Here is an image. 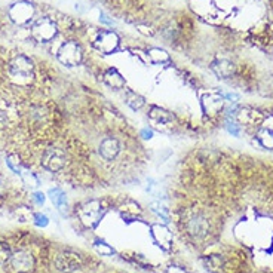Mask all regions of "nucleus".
Returning a JSON list of instances; mask_svg holds the SVG:
<instances>
[{"label":"nucleus","mask_w":273,"mask_h":273,"mask_svg":"<svg viewBox=\"0 0 273 273\" xmlns=\"http://www.w3.org/2000/svg\"><path fill=\"white\" fill-rule=\"evenodd\" d=\"M104 80L109 86H112L113 89H124L125 88V79L122 77V74L115 70V68H109L104 73Z\"/></svg>","instance_id":"nucleus-13"},{"label":"nucleus","mask_w":273,"mask_h":273,"mask_svg":"<svg viewBox=\"0 0 273 273\" xmlns=\"http://www.w3.org/2000/svg\"><path fill=\"white\" fill-rule=\"evenodd\" d=\"M187 232L193 239H204L209 232V223L202 214H193L186 223Z\"/></svg>","instance_id":"nucleus-9"},{"label":"nucleus","mask_w":273,"mask_h":273,"mask_svg":"<svg viewBox=\"0 0 273 273\" xmlns=\"http://www.w3.org/2000/svg\"><path fill=\"white\" fill-rule=\"evenodd\" d=\"M168 273H186L181 268H178V266H171L169 269H168Z\"/></svg>","instance_id":"nucleus-28"},{"label":"nucleus","mask_w":273,"mask_h":273,"mask_svg":"<svg viewBox=\"0 0 273 273\" xmlns=\"http://www.w3.org/2000/svg\"><path fill=\"white\" fill-rule=\"evenodd\" d=\"M94 247H95V250H97L101 256H112V254L115 253V250H113L109 244H106V242H100V241H97Z\"/></svg>","instance_id":"nucleus-21"},{"label":"nucleus","mask_w":273,"mask_h":273,"mask_svg":"<svg viewBox=\"0 0 273 273\" xmlns=\"http://www.w3.org/2000/svg\"><path fill=\"white\" fill-rule=\"evenodd\" d=\"M67 165V154L60 147H49L42 154V166L51 172H58Z\"/></svg>","instance_id":"nucleus-5"},{"label":"nucleus","mask_w":273,"mask_h":273,"mask_svg":"<svg viewBox=\"0 0 273 273\" xmlns=\"http://www.w3.org/2000/svg\"><path fill=\"white\" fill-rule=\"evenodd\" d=\"M94 46L103 54H112L119 46V36L112 30L100 31L94 39Z\"/></svg>","instance_id":"nucleus-8"},{"label":"nucleus","mask_w":273,"mask_h":273,"mask_svg":"<svg viewBox=\"0 0 273 273\" xmlns=\"http://www.w3.org/2000/svg\"><path fill=\"white\" fill-rule=\"evenodd\" d=\"M121 211H122V215H124V217H136V214L141 212L138 204H136V202H128V204H125V205L121 208Z\"/></svg>","instance_id":"nucleus-17"},{"label":"nucleus","mask_w":273,"mask_h":273,"mask_svg":"<svg viewBox=\"0 0 273 273\" xmlns=\"http://www.w3.org/2000/svg\"><path fill=\"white\" fill-rule=\"evenodd\" d=\"M7 13H9V18H10L12 22L18 24V25H25L33 19V16L36 13V9L30 1L21 0V1L13 3L9 7Z\"/></svg>","instance_id":"nucleus-6"},{"label":"nucleus","mask_w":273,"mask_h":273,"mask_svg":"<svg viewBox=\"0 0 273 273\" xmlns=\"http://www.w3.org/2000/svg\"><path fill=\"white\" fill-rule=\"evenodd\" d=\"M3 193H4V186H3V183L0 181V196H1Z\"/></svg>","instance_id":"nucleus-29"},{"label":"nucleus","mask_w":273,"mask_h":273,"mask_svg":"<svg viewBox=\"0 0 273 273\" xmlns=\"http://www.w3.org/2000/svg\"><path fill=\"white\" fill-rule=\"evenodd\" d=\"M58 61L66 66V67H76L82 63L83 60V51L82 46L76 42V40H68L64 42L57 54Z\"/></svg>","instance_id":"nucleus-4"},{"label":"nucleus","mask_w":273,"mask_h":273,"mask_svg":"<svg viewBox=\"0 0 273 273\" xmlns=\"http://www.w3.org/2000/svg\"><path fill=\"white\" fill-rule=\"evenodd\" d=\"M226 130H227L232 136H239V128L236 127V124H235V122L227 121V122H226Z\"/></svg>","instance_id":"nucleus-24"},{"label":"nucleus","mask_w":273,"mask_h":273,"mask_svg":"<svg viewBox=\"0 0 273 273\" xmlns=\"http://www.w3.org/2000/svg\"><path fill=\"white\" fill-rule=\"evenodd\" d=\"M48 196L52 201V204L58 208V211L66 212V209H67V196H66V193L61 189H58V187L51 189L48 192Z\"/></svg>","instance_id":"nucleus-14"},{"label":"nucleus","mask_w":273,"mask_h":273,"mask_svg":"<svg viewBox=\"0 0 273 273\" xmlns=\"http://www.w3.org/2000/svg\"><path fill=\"white\" fill-rule=\"evenodd\" d=\"M6 163H7V166L15 172V174H18V175H21L22 172H24V168L21 166V163H19V159L16 157V156H7V159H6Z\"/></svg>","instance_id":"nucleus-19"},{"label":"nucleus","mask_w":273,"mask_h":273,"mask_svg":"<svg viewBox=\"0 0 273 273\" xmlns=\"http://www.w3.org/2000/svg\"><path fill=\"white\" fill-rule=\"evenodd\" d=\"M58 34V27L54 19L49 16H42L34 21L31 25V37L39 43H48L55 39Z\"/></svg>","instance_id":"nucleus-3"},{"label":"nucleus","mask_w":273,"mask_h":273,"mask_svg":"<svg viewBox=\"0 0 273 273\" xmlns=\"http://www.w3.org/2000/svg\"><path fill=\"white\" fill-rule=\"evenodd\" d=\"M148 116H150V119H153L156 122H160V124H171L174 121V116L168 110H165L162 107H157V106H153L150 109Z\"/></svg>","instance_id":"nucleus-15"},{"label":"nucleus","mask_w":273,"mask_h":273,"mask_svg":"<svg viewBox=\"0 0 273 273\" xmlns=\"http://www.w3.org/2000/svg\"><path fill=\"white\" fill-rule=\"evenodd\" d=\"M141 136L144 138V139H150L151 136H153V131L151 130H148V128H144V130H141Z\"/></svg>","instance_id":"nucleus-26"},{"label":"nucleus","mask_w":273,"mask_h":273,"mask_svg":"<svg viewBox=\"0 0 273 273\" xmlns=\"http://www.w3.org/2000/svg\"><path fill=\"white\" fill-rule=\"evenodd\" d=\"M103 214H104L103 204L97 199L83 202L77 209V215H79L80 223L86 227H91V229L98 226V223L103 218Z\"/></svg>","instance_id":"nucleus-2"},{"label":"nucleus","mask_w":273,"mask_h":273,"mask_svg":"<svg viewBox=\"0 0 273 273\" xmlns=\"http://www.w3.org/2000/svg\"><path fill=\"white\" fill-rule=\"evenodd\" d=\"M33 199H34V202H36L37 205H43V202H45V195L40 193V192H36V193L33 195Z\"/></svg>","instance_id":"nucleus-25"},{"label":"nucleus","mask_w":273,"mask_h":273,"mask_svg":"<svg viewBox=\"0 0 273 273\" xmlns=\"http://www.w3.org/2000/svg\"><path fill=\"white\" fill-rule=\"evenodd\" d=\"M48 223H49V220H48V217L45 214H40V212L34 214V224L37 227H46Z\"/></svg>","instance_id":"nucleus-23"},{"label":"nucleus","mask_w":273,"mask_h":273,"mask_svg":"<svg viewBox=\"0 0 273 273\" xmlns=\"http://www.w3.org/2000/svg\"><path fill=\"white\" fill-rule=\"evenodd\" d=\"M6 125H7V118L3 115V112H0V131H1V130H4V128H6Z\"/></svg>","instance_id":"nucleus-27"},{"label":"nucleus","mask_w":273,"mask_h":273,"mask_svg":"<svg viewBox=\"0 0 273 273\" xmlns=\"http://www.w3.org/2000/svg\"><path fill=\"white\" fill-rule=\"evenodd\" d=\"M9 80L18 86H28L34 79V64L33 61L22 54L15 55L7 64Z\"/></svg>","instance_id":"nucleus-1"},{"label":"nucleus","mask_w":273,"mask_h":273,"mask_svg":"<svg viewBox=\"0 0 273 273\" xmlns=\"http://www.w3.org/2000/svg\"><path fill=\"white\" fill-rule=\"evenodd\" d=\"M121 142L118 138L115 136H106L101 139L100 145H98V153L103 159L106 160H115L119 153H121Z\"/></svg>","instance_id":"nucleus-11"},{"label":"nucleus","mask_w":273,"mask_h":273,"mask_svg":"<svg viewBox=\"0 0 273 273\" xmlns=\"http://www.w3.org/2000/svg\"><path fill=\"white\" fill-rule=\"evenodd\" d=\"M125 101H127V104H128L133 110H139V109L145 104V100H144L139 94L134 92V91H128V92H127Z\"/></svg>","instance_id":"nucleus-16"},{"label":"nucleus","mask_w":273,"mask_h":273,"mask_svg":"<svg viewBox=\"0 0 273 273\" xmlns=\"http://www.w3.org/2000/svg\"><path fill=\"white\" fill-rule=\"evenodd\" d=\"M12 257V251L10 247L6 242H0V265H4L10 260Z\"/></svg>","instance_id":"nucleus-20"},{"label":"nucleus","mask_w":273,"mask_h":273,"mask_svg":"<svg viewBox=\"0 0 273 273\" xmlns=\"http://www.w3.org/2000/svg\"><path fill=\"white\" fill-rule=\"evenodd\" d=\"M211 68L221 79H227L235 73V64L227 61V60H218V61L212 63Z\"/></svg>","instance_id":"nucleus-12"},{"label":"nucleus","mask_w":273,"mask_h":273,"mask_svg":"<svg viewBox=\"0 0 273 273\" xmlns=\"http://www.w3.org/2000/svg\"><path fill=\"white\" fill-rule=\"evenodd\" d=\"M151 209H153L159 217H162L163 220L168 218V209H166L165 205H162V204H159V202H154V204H151Z\"/></svg>","instance_id":"nucleus-22"},{"label":"nucleus","mask_w":273,"mask_h":273,"mask_svg":"<svg viewBox=\"0 0 273 273\" xmlns=\"http://www.w3.org/2000/svg\"><path fill=\"white\" fill-rule=\"evenodd\" d=\"M55 269L61 273H73L76 271H80L82 266H83V260L79 254L76 253H70V251H66V253H60L57 257H55Z\"/></svg>","instance_id":"nucleus-7"},{"label":"nucleus","mask_w":273,"mask_h":273,"mask_svg":"<svg viewBox=\"0 0 273 273\" xmlns=\"http://www.w3.org/2000/svg\"><path fill=\"white\" fill-rule=\"evenodd\" d=\"M150 58L154 61V63H165L169 60V55L163 51V49H159V48H154L148 52Z\"/></svg>","instance_id":"nucleus-18"},{"label":"nucleus","mask_w":273,"mask_h":273,"mask_svg":"<svg viewBox=\"0 0 273 273\" xmlns=\"http://www.w3.org/2000/svg\"><path fill=\"white\" fill-rule=\"evenodd\" d=\"M10 266L13 268V271L18 273H30L34 269V257L28 253V251H16L12 253L10 257Z\"/></svg>","instance_id":"nucleus-10"}]
</instances>
